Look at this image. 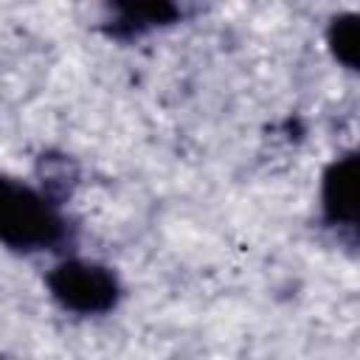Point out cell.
<instances>
[{"label":"cell","mask_w":360,"mask_h":360,"mask_svg":"<svg viewBox=\"0 0 360 360\" xmlns=\"http://www.w3.org/2000/svg\"><path fill=\"white\" fill-rule=\"evenodd\" d=\"M3 219H6V225H3L6 239L20 242V245H45L56 231V222H53L51 211L28 188L14 191L11 186H6Z\"/></svg>","instance_id":"obj_1"},{"label":"cell","mask_w":360,"mask_h":360,"mask_svg":"<svg viewBox=\"0 0 360 360\" xmlns=\"http://www.w3.org/2000/svg\"><path fill=\"white\" fill-rule=\"evenodd\" d=\"M56 295L79 309H101L112 301L115 284L107 273L90 264H65L59 270V281L53 284Z\"/></svg>","instance_id":"obj_2"},{"label":"cell","mask_w":360,"mask_h":360,"mask_svg":"<svg viewBox=\"0 0 360 360\" xmlns=\"http://www.w3.org/2000/svg\"><path fill=\"white\" fill-rule=\"evenodd\" d=\"M335 48L346 62L360 65V20L335 28Z\"/></svg>","instance_id":"obj_4"},{"label":"cell","mask_w":360,"mask_h":360,"mask_svg":"<svg viewBox=\"0 0 360 360\" xmlns=\"http://www.w3.org/2000/svg\"><path fill=\"white\" fill-rule=\"evenodd\" d=\"M326 208L332 219L360 228V158H349L326 177Z\"/></svg>","instance_id":"obj_3"}]
</instances>
